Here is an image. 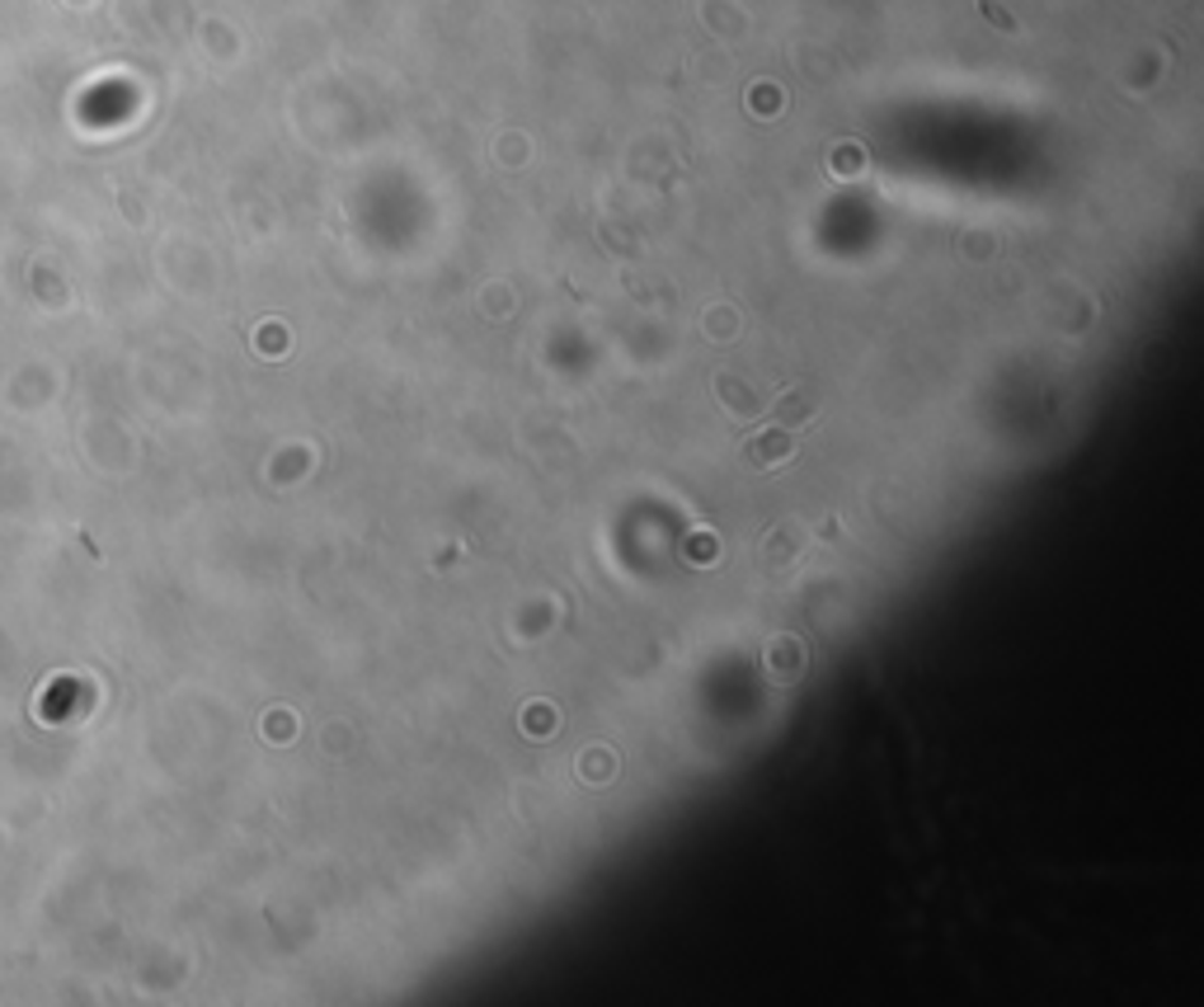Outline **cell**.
Instances as JSON below:
<instances>
[{
    "label": "cell",
    "mask_w": 1204,
    "mask_h": 1007,
    "mask_svg": "<svg viewBox=\"0 0 1204 1007\" xmlns=\"http://www.w3.org/2000/svg\"><path fill=\"white\" fill-rule=\"evenodd\" d=\"M790 452H796V442H790L786 433H763L757 442H748V448H744V457H748V467H753V471H767V467H777V462H786Z\"/></svg>",
    "instance_id": "obj_1"
}]
</instances>
